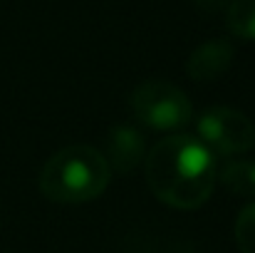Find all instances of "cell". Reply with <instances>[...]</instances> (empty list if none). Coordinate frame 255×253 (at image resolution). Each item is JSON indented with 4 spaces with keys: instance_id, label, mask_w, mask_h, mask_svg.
<instances>
[{
    "instance_id": "cell-1",
    "label": "cell",
    "mask_w": 255,
    "mask_h": 253,
    "mask_svg": "<svg viewBox=\"0 0 255 253\" xmlns=\"http://www.w3.org/2000/svg\"><path fill=\"white\" fill-rule=\"evenodd\" d=\"M146 159V184L166 206L191 211L208 201L216 184L213 154L198 137L171 134L151 147Z\"/></svg>"
},
{
    "instance_id": "cell-2",
    "label": "cell",
    "mask_w": 255,
    "mask_h": 253,
    "mask_svg": "<svg viewBox=\"0 0 255 253\" xmlns=\"http://www.w3.org/2000/svg\"><path fill=\"white\" fill-rule=\"evenodd\" d=\"M112 171L99 149L72 144L47 159L40 174V189L57 204H85L109 186Z\"/></svg>"
},
{
    "instance_id": "cell-3",
    "label": "cell",
    "mask_w": 255,
    "mask_h": 253,
    "mask_svg": "<svg viewBox=\"0 0 255 253\" xmlns=\"http://www.w3.org/2000/svg\"><path fill=\"white\" fill-rule=\"evenodd\" d=\"M131 112L139 122H144L151 129H181L191 122L193 107L183 89L164 80H149L141 82L131 92Z\"/></svg>"
},
{
    "instance_id": "cell-4",
    "label": "cell",
    "mask_w": 255,
    "mask_h": 253,
    "mask_svg": "<svg viewBox=\"0 0 255 253\" xmlns=\"http://www.w3.org/2000/svg\"><path fill=\"white\" fill-rule=\"evenodd\" d=\"M198 139L211 154L238 157L255 147V124L238 109L211 107L198 119Z\"/></svg>"
},
{
    "instance_id": "cell-5",
    "label": "cell",
    "mask_w": 255,
    "mask_h": 253,
    "mask_svg": "<svg viewBox=\"0 0 255 253\" xmlns=\"http://www.w3.org/2000/svg\"><path fill=\"white\" fill-rule=\"evenodd\" d=\"M107 159V167L109 171L114 169L117 174H129L131 169H136L141 164V159L146 157V142L141 137L139 129L134 127H127V124H119V127H112L109 134H107V147H104V154Z\"/></svg>"
},
{
    "instance_id": "cell-6",
    "label": "cell",
    "mask_w": 255,
    "mask_h": 253,
    "mask_svg": "<svg viewBox=\"0 0 255 253\" xmlns=\"http://www.w3.org/2000/svg\"><path fill=\"white\" fill-rule=\"evenodd\" d=\"M236 50L228 40H208L198 45L191 57L186 60V75L193 82H211L218 80L233 62Z\"/></svg>"
},
{
    "instance_id": "cell-7",
    "label": "cell",
    "mask_w": 255,
    "mask_h": 253,
    "mask_svg": "<svg viewBox=\"0 0 255 253\" xmlns=\"http://www.w3.org/2000/svg\"><path fill=\"white\" fill-rule=\"evenodd\" d=\"M218 179L236 196H243V199L255 196V162L253 159H233V162H228L226 167L221 169Z\"/></svg>"
},
{
    "instance_id": "cell-8",
    "label": "cell",
    "mask_w": 255,
    "mask_h": 253,
    "mask_svg": "<svg viewBox=\"0 0 255 253\" xmlns=\"http://www.w3.org/2000/svg\"><path fill=\"white\" fill-rule=\"evenodd\" d=\"M226 27L241 40H255V0H231L226 7Z\"/></svg>"
},
{
    "instance_id": "cell-9",
    "label": "cell",
    "mask_w": 255,
    "mask_h": 253,
    "mask_svg": "<svg viewBox=\"0 0 255 253\" xmlns=\"http://www.w3.org/2000/svg\"><path fill=\"white\" fill-rule=\"evenodd\" d=\"M236 244L241 253H255V201H251L236 219Z\"/></svg>"
},
{
    "instance_id": "cell-10",
    "label": "cell",
    "mask_w": 255,
    "mask_h": 253,
    "mask_svg": "<svg viewBox=\"0 0 255 253\" xmlns=\"http://www.w3.org/2000/svg\"><path fill=\"white\" fill-rule=\"evenodd\" d=\"M201 10H206V12H213V10H221V7H228V2L231 0H193Z\"/></svg>"
}]
</instances>
